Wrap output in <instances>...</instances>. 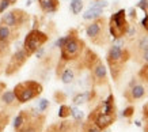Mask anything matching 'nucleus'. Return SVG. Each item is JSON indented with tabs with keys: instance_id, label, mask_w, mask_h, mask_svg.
Here are the masks:
<instances>
[{
	"instance_id": "obj_2",
	"label": "nucleus",
	"mask_w": 148,
	"mask_h": 132,
	"mask_svg": "<svg viewBox=\"0 0 148 132\" xmlns=\"http://www.w3.org/2000/svg\"><path fill=\"white\" fill-rule=\"evenodd\" d=\"M130 57H132L130 50L126 48H118L114 45L109 48L108 53H106V63L109 65L113 80L118 82V79L121 78L126 63L130 60Z\"/></svg>"
},
{
	"instance_id": "obj_40",
	"label": "nucleus",
	"mask_w": 148,
	"mask_h": 132,
	"mask_svg": "<svg viewBox=\"0 0 148 132\" xmlns=\"http://www.w3.org/2000/svg\"><path fill=\"white\" fill-rule=\"evenodd\" d=\"M143 117L144 120H148V102L143 106Z\"/></svg>"
},
{
	"instance_id": "obj_36",
	"label": "nucleus",
	"mask_w": 148,
	"mask_h": 132,
	"mask_svg": "<svg viewBox=\"0 0 148 132\" xmlns=\"http://www.w3.org/2000/svg\"><path fill=\"white\" fill-rule=\"evenodd\" d=\"M10 6L11 4H10L8 0H0V14H4Z\"/></svg>"
},
{
	"instance_id": "obj_8",
	"label": "nucleus",
	"mask_w": 148,
	"mask_h": 132,
	"mask_svg": "<svg viewBox=\"0 0 148 132\" xmlns=\"http://www.w3.org/2000/svg\"><path fill=\"white\" fill-rule=\"evenodd\" d=\"M116 120H117V114L103 113L102 106H101V104H99L90 112V114L87 116V120H86V121L95 124L101 131H105V129H108L112 124L116 123Z\"/></svg>"
},
{
	"instance_id": "obj_16",
	"label": "nucleus",
	"mask_w": 148,
	"mask_h": 132,
	"mask_svg": "<svg viewBox=\"0 0 148 132\" xmlns=\"http://www.w3.org/2000/svg\"><path fill=\"white\" fill-rule=\"evenodd\" d=\"M95 97V91L94 90H86V91H80V93H76L73 98H72V104L73 106H80L83 104H87L90 101L94 100Z\"/></svg>"
},
{
	"instance_id": "obj_45",
	"label": "nucleus",
	"mask_w": 148,
	"mask_h": 132,
	"mask_svg": "<svg viewBox=\"0 0 148 132\" xmlns=\"http://www.w3.org/2000/svg\"><path fill=\"white\" fill-rule=\"evenodd\" d=\"M1 72H3V69H1V68H0V74H1Z\"/></svg>"
},
{
	"instance_id": "obj_22",
	"label": "nucleus",
	"mask_w": 148,
	"mask_h": 132,
	"mask_svg": "<svg viewBox=\"0 0 148 132\" xmlns=\"http://www.w3.org/2000/svg\"><path fill=\"white\" fill-rule=\"evenodd\" d=\"M71 117L73 118L75 123L80 124V123H83V120H84V113H83L77 106H71Z\"/></svg>"
},
{
	"instance_id": "obj_31",
	"label": "nucleus",
	"mask_w": 148,
	"mask_h": 132,
	"mask_svg": "<svg viewBox=\"0 0 148 132\" xmlns=\"http://www.w3.org/2000/svg\"><path fill=\"white\" fill-rule=\"evenodd\" d=\"M90 7L98 8V10H103V8H106V7H109V1L108 0H97L95 3H92V4L90 6Z\"/></svg>"
},
{
	"instance_id": "obj_12",
	"label": "nucleus",
	"mask_w": 148,
	"mask_h": 132,
	"mask_svg": "<svg viewBox=\"0 0 148 132\" xmlns=\"http://www.w3.org/2000/svg\"><path fill=\"white\" fill-rule=\"evenodd\" d=\"M91 72V83L94 86H102L108 83V68L101 59L97 60V63L90 68Z\"/></svg>"
},
{
	"instance_id": "obj_3",
	"label": "nucleus",
	"mask_w": 148,
	"mask_h": 132,
	"mask_svg": "<svg viewBox=\"0 0 148 132\" xmlns=\"http://www.w3.org/2000/svg\"><path fill=\"white\" fill-rule=\"evenodd\" d=\"M86 36L97 46H105L110 42V34L108 29V18L101 16L86 26Z\"/></svg>"
},
{
	"instance_id": "obj_6",
	"label": "nucleus",
	"mask_w": 148,
	"mask_h": 132,
	"mask_svg": "<svg viewBox=\"0 0 148 132\" xmlns=\"http://www.w3.org/2000/svg\"><path fill=\"white\" fill-rule=\"evenodd\" d=\"M48 41H49V36L46 33L41 32L40 29H32L26 34V37H25L22 48L26 50L29 56H33L37 50L40 48H42Z\"/></svg>"
},
{
	"instance_id": "obj_1",
	"label": "nucleus",
	"mask_w": 148,
	"mask_h": 132,
	"mask_svg": "<svg viewBox=\"0 0 148 132\" xmlns=\"http://www.w3.org/2000/svg\"><path fill=\"white\" fill-rule=\"evenodd\" d=\"M86 49V42L79 37L76 29H71L65 34V42L60 48V60L64 63L79 61Z\"/></svg>"
},
{
	"instance_id": "obj_13",
	"label": "nucleus",
	"mask_w": 148,
	"mask_h": 132,
	"mask_svg": "<svg viewBox=\"0 0 148 132\" xmlns=\"http://www.w3.org/2000/svg\"><path fill=\"white\" fill-rule=\"evenodd\" d=\"M56 74L57 76L60 78V80L64 83V85H71V83L75 82L76 79V72H75V68L68 65V63H64V61H58L57 64V69H56Z\"/></svg>"
},
{
	"instance_id": "obj_39",
	"label": "nucleus",
	"mask_w": 148,
	"mask_h": 132,
	"mask_svg": "<svg viewBox=\"0 0 148 132\" xmlns=\"http://www.w3.org/2000/svg\"><path fill=\"white\" fill-rule=\"evenodd\" d=\"M34 55H36L37 59H42V57H44V55H45V48H44V46H42V48H40V49L34 53Z\"/></svg>"
},
{
	"instance_id": "obj_7",
	"label": "nucleus",
	"mask_w": 148,
	"mask_h": 132,
	"mask_svg": "<svg viewBox=\"0 0 148 132\" xmlns=\"http://www.w3.org/2000/svg\"><path fill=\"white\" fill-rule=\"evenodd\" d=\"M29 22H30V15L27 14V11L22 8L10 10L0 18L1 25H5V26L15 29V30H21L23 26L29 25Z\"/></svg>"
},
{
	"instance_id": "obj_34",
	"label": "nucleus",
	"mask_w": 148,
	"mask_h": 132,
	"mask_svg": "<svg viewBox=\"0 0 148 132\" xmlns=\"http://www.w3.org/2000/svg\"><path fill=\"white\" fill-rule=\"evenodd\" d=\"M129 16H130V21H129V23L130 25H135V22L137 21V12H136V7H132V8L129 10Z\"/></svg>"
},
{
	"instance_id": "obj_15",
	"label": "nucleus",
	"mask_w": 148,
	"mask_h": 132,
	"mask_svg": "<svg viewBox=\"0 0 148 132\" xmlns=\"http://www.w3.org/2000/svg\"><path fill=\"white\" fill-rule=\"evenodd\" d=\"M0 105L5 109H15L18 106V101L14 96L12 90H4L0 94Z\"/></svg>"
},
{
	"instance_id": "obj_14",
	"label": "nucleus",
	"mask_w": 148,
	"mask_h": 132,
	"mask_svg": "<svg viewBox=\"0 0 148 132\" xmlns=\"http://www.w3.org/2000/svg\"><path fill=\"white\" fill-rule=\"evenodd\" d=\"M18 37H19V30L11 29V28H8V26L0 23V40H1V41H4L11 45L14 41L18 40Z\"/></svg>"
},
{
	"instance_id": "obj_26",
	"label": "nucleus",
	"mask_w": 148,
	"mask_h": 132,
	"mask_svg": "<svg viewBox=\"0 0 148 132\" xmlns=\"http://www.w3.org/2000/svg\"><path fill=\"white\" fill-rule=\"evenodd\" d=\"M7 56H11V45L0 40V57L5 59Z\"/></svg>"
},
{
	"instance_id": "obj_33",
	"label": "nucleus",
	"mask_w": 148,
	"mask_h": 132,
	"mask_svg": "<svg viewBox=\"0 0 148 132\" xmlns=\"http://www.w3.org/2000/svg\"><path fill=\"white\" fill-rule=\"evenodd\" d=\"M140 28L144 32L145 36H148V14H145V16L143 18V21L140 22Z\"/></svg>"
},
{
	"instance_id": "obj_32",
	"label": "nucleus",
	"mask_w": 148,
	"mask_h": 132,
	"mask_svg": "<svg viewBox=\"0 0 148 132\" xmlns=\"http://www.w3.org/2000/svg\"><path fill=\"white\" fill-rule=\"evenodd\" d=\"M135 110H136L135 106L129 105L128 108H125V109H124V112H122V116H124L125 118H130L132 116H133V114H135Z\"/></svg>"
},
{
	"instance_id": "obj_46",
	"label": "nucleus",
	"mask_w": 148,
	"mask_h": 132,
	"mask_svg": "<svg viewBox=\"0 0 148 132\" xmlns=\"http://www.w3.org/2000/svg\"><path fill=\"white\" fill-rule=\"evenodd\" d=\"M95 1H97V0H95Z\"/></svg>"
},
{
	"instance_id": "obj_4",
	"label": "nucleus",
	"mask_w": 148,
	"mask_h": 132,
	"mask_svg": "<svg viewBox=\"0 0 148 132\" xmlns=\"http://www.w3.org/2000/svg\"><path fill=\"white\" fill-rule=\"evenodd\" d=\"M14 96L18 101V104H27L30 101L36 100L42 94L44 91V86L37 80H25V82H19L16 83L12 89Z\"/></svg>"
},
{
	"instance_id": "obj_20",
	"label": "nucleus",
	"mask_w": 148,
	"mask_h": 132,
	"mask_svg": "<svg viewBox=\"0 0 148 132\" xmlns=\"http://www.w3.org/2000/svg\"><path fill=\"white\" fill-rule=\"evenodd\" d=\"M101 16H103V10L92 8V7H90L88 10H86L84 14H83V19H84V21H90V22L101 18Z\"/></svg>"
},
{
	"instance_id": "obj_18",
	"label": "nucleus",
	"mask_w": 148,
	"mask_h": 132,
	"mask_svg": "<svg viewBox=\"0 0 148 132\" xmlns=\"http://www.w3.org/2000/svg\"><path fill=\"white\" fill-rule=\"evenodd\" d=\"M30 116H32V112H30V109H26V110H21L15 117H14L12 120V128L14 131H18L21 127H23L25 124H26V121L30 118Z\"/></svg>"
},
{
	"instance_id": "obj_30",
	"label": "nucleus",
	"mask_w": 148,
	"mask_h": 132,
	"mask_svg": "<svg viewBox=\"0 0 148 132\" xmlns=\"http://www.w3.org/2000/svg\"><path fill=\"white\" fill-rule=\"evenodd\" d=\"M82 132H102V131H101L95 124L84 121V123L82 124Z\"/></svg>"
},
{
	"instance_id": "obj_24",
	"label": "nucleus",
	"mask_w": 148,
	"mask_h": 132,
	"mask_svg": "<svg viewBox=\"0 0 148 132\" xmlns=\"http://www.w3.org/2000/svg\"><path fill=\"white\" fill-rule=\"evenodd\" d=\"M133 59H135L136 63L141 64V65H145V64H148V49L141 50V52H137V53H135Z\"/></svg>"
},
{
	"instance_id": "obj_9",
	"label": "nucleus",
	"mask_w": 148,
	"mask_h": 132,
	"mask_svg": "<svg viewBox=\"0 0 148 132\" xmlns=\"http://www.w3.org/2000/svg\"><path fill=\"white\" fill-rule=\"evenodd\" d=\"M148 89L145 87L144 83H141L137 78H132V80L128 83L126 90L124 91V98H125L129 104L141 101L147 97Z\"/></svg>"
},
{
	"instance_id": "obj_10",
	"label": "nucleus",
	"mask_w": 148,
	"mask_h": 132,
	"mask_svg": "<svg viewBox=\"0 0 148 132\" xmlns=\"http://www.w3.org/2000/svg\"><path fill=\"white\" fill-rule=\"evenodd\" d=\"M30 59V56L27 55V52L23 48H19L10 56L8 63L5 64L4 74L7 76H12L14 74H16L23 65L27 63V60Z\"/></svg>"
},
{
	"instance_id": "obj_43",
	"label": "nucleus",
	"mask_w": 148,
	"mask_h": 132,
	"mask_svg": "<svg viewBox=\"0 0 148 132\" xmlns=\"http://www.w3.org/2000/svg\"><path fill=\"white\" fill-rule=\"evenodd\" d=\"M10 1V4L11 6H14V4H16V1H18V0H8Z\"/></svg>"
},
{
	"instance_id": "obj_35",
	"label": "nucleus",
	"mask_w": 148,
	"mask_h": 132,
	"mask_svg": "<svg viewBox=\"0 0 148 132\" xmlns=\"http://www.w3.org/2000/svg\"><path fill=\"white\" fill-rule=\"evenodd\" d=\"M137 8H140L141 11H144L145 14H148V0H140L139 3L136 4Z\"/></svg>"
},
{
	"instance_id": "obj_29",
	"label": "nucleus",
	"mask_w": 148,
	"mask_h": 132,
	"mask_svg": "<svg viewBox=\"0 0 148 132\" xmlns=\"http://www.w3.org/2000/svg\"><path fill=\"white\" fill-rule=\"evenodd\" d=\"M10 123V114L5 113V110H0V132L4 131L7 124Z\"/></svg>"
},
{
	"instance_id": "obj_44",
	"label": "nucleus",
	"mask_w": 148,
	"mask_h": 132,
	"mask_svg": "<svg viewBox=\"0 0 148 132\" xmlns=\"http://www.w3.org/2000/svg\"><path fill=\"white\" fill-rule=\"evenodd\" d=\"M102 132H112V131H109V128H108V129H105V131H102Z\"/></svg>"
},
{
	"instance_id": "obj_37",
	"label": "nucleus",
	"mask_w": 148,
	"mask_h": 132,
	"mask_svg": "<svg viewBox=\"0 0 148 132\" xmlns=\"http://www.w3.org/2000/svg\"><path fill=\"white\" fill-rule=\"evenodd\" d=\"M64 42H65V36H63V37H60V38H57V40H56V42H54V46L60 49V48L64 45Z\"/></svg>"
},
{
	"instance_id": "obj_25",
	"label": "nucleus",
	"mask_w": 148,
	"mask_h": 132,
	"mask_svg": "<svg viewBox=\"0 0 148 132\" xmlns=\"http://www.w3.org/2000/svg\"><path fill=\"white\" fill-rule=\"evenodd\" d=\"M58 117L63 118V120H67L68 117H71V106L69 105H65L63 104L60 106V109H58Z\"/></svg>"
},
{
	"instance_id": "obj_27",
	"label": "nucleus",
	"mask_w": 148,
	"mask_h": 132,
	"mask_svg": "<svg viewBox=\"0 0 148 132\" xmlns=\"http://www.w3.org/2000/svg\"><path fill=\"white\" fill-rule=\"evenodd\" d=\"M137 79H139L141 83H147V86H148V64H145V65L141 67V69H140L139 74H137Z\"/></svg>"
},
{
	"instance_id": "obj_21",
	"label": "nucleus",
	"mask_w": 148,
	"mask_h": 132,
	"mask_svg": "<svg viewBox=\"0 0 148 132\" xmlns=\"http://www.w3.org/2000/svg\"><path fill=\"white\" fill-rule=\"evenodd\" d=\"M133 49H135V53L137 52H141V50H145L148 49V36H141L136 40L135 45H133Z\"/></svg>"
},
{
	"instance_id": "obj_17",
	"label": "nucleus",
	"mask_w": 148,
	"mask_h": 132,
	"mask_svg": "<svg viewBox=\"0 0 148 132\" xmlns=\"http://www.w3.org/2000/svg\"><path fill=\"white\" fill-rule=\"evenodd\" d=\"M44 14H56L60 8V0H37Z\"/></svg>"
},
{
	"instance_id": "obj_28",
	"label": "nucleus",
	"mask_w": 148,
	"mask_h": 132,
	"mask_svg": "<svg viewBox=\"0 0 148 132\" xmlns=\"http://www.w3.org/2000/svg\"><path fill=\"white\" fill-rule=\"evenodd\" d=\"M49 106H50L49 100H46V98H41V100L38 101V105H37V110H38L40 113L45 114V112L49 109Z\"/></svg>"
},
{
	"instance_id": "obj_5",
	"label": "nucleus",
	"mask_w": 148,
	"mask_h": 132,
	"mask_svg": "<svg viewBox=\"0 0 148 132\" xmlns=\"http://www.w3.org/2000/svg\"><path fill=\"white\" fill-rule=\"evenodd\" d=\"M108 29L109 34L110 37H113V40L125 38L130 29V23L128 21V14L125 10L121 8L112 14V16L108 19Z\"/></svg>"
},
{
	"instance_id": "obj_19",
	"label": "nucleus",
	"mask_w": 148,
	"mask_h": 132,
	"mask_svg": "<svg viewBox=\"0 0 148 132\" xmlns=\"http://www.w3.org/2000/svg\"><path fill=\"white\" fill-rule=\"evenodd\" d=\"M102 106V112L106 114H117V105H116V98L113 94H109L106 100L101 102Z\"/></svg>"
},
{
	"instance_id": "obj_23",
	"label": "nucleus",
	"mask_w": 148,
	"mask_h": 132,
	"mask_svg": "<svg viewBox=\"0 0 148 132\" xmlns=\"http://www.w3.org/2000/svg\"><path fill=\"white\" fill-rule=\"evenodd\" d=\"M83 0H71V3H69V10H71V12L73 15H77L82 12V10H83Z\"/></svg>"
},
{
	"instance_id": "obj_11",
	"label": "nucleus",
	"mask_w": 148,
	"mask_h": 132,
	"mask_svg": "<svg viewBox=\"0 0 148 132\" xmlns=\"http://www.w3.org/2000/svg\"><path fill=\"white\" fill-rule=\"evenodd\" d=\"M30 112H32V116H30V118L26 121V124L15 132H44L46 116L40 113V112L37 110V108L36 109H30Z\"/></svg>"
},
{
	"instance_id": "obj_41",
	"label": "nucleus",
	"mask_w": 148,
	"mask_h": 132,
	"mask_svg": "<svg viewBox=\"0 0 148 132\" xmlns=\"http://www.w3.org/2000/svg\"><path fill=\"white\" fill-rule=\"evenodd\" d=\"M56 131V128H54V124H52V125H49V127L46 128L44 132H54Z\"/></svg>"
},
{
	"instance_id": "obj_42",
	"label": "nucleus",
	"mask_w": 148,
	"mask_h": 132,
	"mask_svg": "<svg viewBox=\"0 0 148 132\" xmlns=\"http://www.w3.org/2000/svg\"><path fill=\"white\" fill-rule=\"evenodd\" d=\"M144 132H148V120H147V123H145V125H144Z\"/></svg>"
},
{
	"instance_id": "obj_38",
	"label": "nucleus",
	"mask_w": 148,
	"mask_h": 132,
	"mask_svg": "<svg viewBox=\"0 0 148 132\" xmlns=\"http://www.w3.org/2000/svg\"><path fill=\"white\" fill-rule=\"evenodd\" d=\"M54 98H56V102H63L64 100H65V94H63V93H60V91H57L56 94H54Z\"/></svg>"
}]
</instances>
